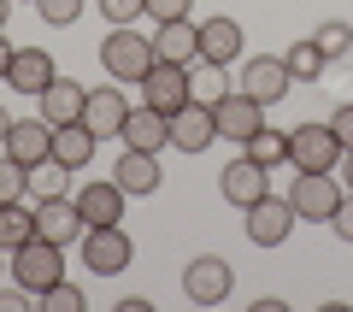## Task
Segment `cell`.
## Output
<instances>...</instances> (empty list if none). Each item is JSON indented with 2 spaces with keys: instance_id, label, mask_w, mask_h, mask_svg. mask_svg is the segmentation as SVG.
<instances>
[{
  "instance_id": "29",
  "label": "cell",
  "mask_w": 353,
  "mask_h": 312,
  "mask_svg": "<svg viewBox=\"0 0 353 312\" xmlns=\"http://www.w3.org/2000/svg\"><path fill=\"white\" fill-rule=\"evenodd\" d=\"M41 312H83L88 306V300H83V289H77V283H65V277H59V283H53V289H41Z\"/></svg>"
},
{
  "instance_id": "42",
  "label": "cell",
  "mask_w": 353,
  "mask_h": 312,
  "mask_svg": "<svg viewBox=\"0 0 353 312\" xmlns=\"http://www.w3.org/2000/svg\"><path fill=\"white\" fill-rule=\"evenodd\" d=\"M0 271H6V248H0Z\"/></svg>"
},
{
  "instance_id": "18",
  "label": "cell",
  "mask_w": 353,
  "mask_h": 312,
  "mask_svg": "<svg viewBox=\"0 0 353 312\" xmlns=\"http://www.w3.org/2000/svg\"><path fill=\"white\" fill-rule=\"evenodd\" d=\"M153 53L171 59V65H194V59H201V24H194V18L159 24V30H153Z\"/></svg>"
},
{
  "instance_id": "26",
  "label": "cell",
  "mask_w": 353,
  "mask_h": 312,
  "mask_svg": "<svg viewBox=\"0 0 353 312\" xmlns=\"http://www.w3.org/2000/svg\"><path fill=\"white\" fill-rule=\"evenodd\" d=\"M30 236H36V206L24 213V200H6V206H0V248L12 253V248H24Z\"/></svg>"
},
{
  "instance_id": "31",
  "label": "cell",
  "mask_w": 353,
  "mask_h": 312,
  "mask_svg": "<svg viewBox=\"0 0 353 312\" xmlns=\"http://www.w3.org/2000/svg\"><path fill=\"white\" fill-rule=\"evenodd\" d=\"M318 53H324V59H336V53H347L353 48V24H318Z\"/></svg>"
},
{
  "instance_id": "24",
  "label": "cell",
  "mask_w": 353,
  "mask_h": 312,
  "mask_svg": "<svg viewBox=\"0 0 353 312\" xmlns=\"http://www.w3.org/2000/svg\"><path fill=\"white\" fill-rule=\"evenodd\" d=\"M241 153H253L259 165H271V171H277V165H289V130H271V124H259L248 142H241Z\"/></svg>"
},
{
  "instance_id": "27",
  "label": "cell",
  "mask_w": 353,
  "mask_h": 312,
  "mask_svg": "<svg viewBox=\"0 0 353 312\" xmlns=\"http://www.w3.org/2000/svg\"><path fill=\"white\" fill-rule=\"evenodd\" d=\"M189 95L201 100V106H218V100L230 95V83H224V65L201 59V71H189Z\"/></svg>"
},
{
  "instance_id": "38",
  "label": "cell",
  "mask_w": 353,
  "mask_h": 312,
  "mask_svg": "<svg viewBox=\"0 0 353 312\" xmlns=\"http://www.w3.org/2000/svg\"><path fill=\"white\" fill-rule=\"evenodd\" d=\"M12 53H18V48H12L6 36H0V83H6V71H12Z\"/></svg>"
},
{
  "instance_id": "36",
  "label": "cell",
  "mask_w": 353,
  "mask_h": 312,
  "mask_svg": "<svg viewBox=\"0 0 353 312\" xmlns=\"http://www.w3.org/2000/svg\"><path fill=\"white\" fill-rule=\"evenodd\" d=\"M330 130H336L341 153H347V148H353V106H336V118H330Z\"/></svg>"
},
{
  "instance_id": "12",
  "label": "cell",
  "mask_w": 353,
  "mask_h": 312,
  "mask_svg": "<svg viewBox=\"0 0 353 312\" xmlns=\"http://www.w3.org/2000/svg\"><path fill=\"white\" fill-rule=\"evenodd\" d=\"M83 230H88V218L77 213V200L71 195H53V200H36V236H48V242H83Z\"/></svg>"
},
{
  "instance_id": "8",
  "label": "cell",
  "mask_w": 353,
  "mask_h": 312,
  "mask_svg": "<svg viewBox=\"0 0 353 312\" xmlns=\"http://www.w3.org/2000/svg\"><path fill=\"white\" fill-rule=\"evenodd\" d=\"M218 188H224L230 206H241V213H248L259 195H271V165H259L253 153H241V159H230L224 171H218Z\"/></svg>"
},
{
  "instance_id": "30",
  "label": "cell",
  "mask_w": 353,
  "mask_h": 312,
  "mask_svg": "<svg viewBox=\"0 0 353 312\" xmlns=\"http://www.w3.org/2000/svg\"><path fill=\"white\" fill-rule=\"evenodd\" d=\"M30 195V165H18L12 153H6V159H0V206H6V200H24Z\"/></svg>"
},
{
  "instance_id": "4",
  "label": "cell",
  "mask_w": 353,
  "mask_h": 312,
  "mask_svg": "<svg viewBox=\"0 0 353 312\" xmlns=\"http://www.w3.org/2000/svg\"><path fill=\"white\" fill-rule=\"evenodd\" d=\"M341 195H347V188H341L330 171H294L289 206L306 218V224H330V218H336V206H341Z\"/></svg>"
},
{
  "instance_id": "1",
  "label": "cell",
  "mask_w": 353,
  "mask_h": 312,
  "mask_svg": "<svg viewBox=\"0 0 353 312\" xmlns=\"http://www.w3.org/2000/svg\"><path fill=\"white\" fill-rule=\"evenodd\" d=\"M6 271H12L30 295H41V289H53L65 277V248H59V242H48V236H30L24 248L6 253Z\"/></svg>"
},
{
  "instance_id": "25",
  "label": "cell",
  "mask_w": 353,
  "mask_h": 312,
  "mask_svg": "<svg viewBox=\"0 0 353 312\" xmlns=\"http://www.w3.org/2000/svg\"><path fill=\"white\" fill-rule=\"evenodd\" d=\"M53 195H71V165L48 153L41 165H30V200H53Z\"/></svg>"
},
{
  "instance_id": "19",
  "label": "cell",
  "mask_w": 353,
  "mask_h": 312,
  "mask_svg": "<svg viewBox=\"0 0 353 312\" xmlns=\"http://www.w3.org/2000/svg\"><path fill=\"white\" fill-rule=\"evenodd\" d=\"M112 183L118 188H124V195H153V188H159V153H141V148H124V153H118V165H112Z\"/></svg>"
},
{
  "instance_id": "15",
  "label": "cell",
  "mask_w": 353,
  "mask_h": 312,
  "mask_svg": "<svg viewBox=\"0 0 353 312\" xmlns=\"http://www.w3.org/2000/svg\"><path fill=\"white\" fill-rule=\"evenodd\" d=\"M118 142H124V148H141V153H159L165 142H171V118H165L159 106H148V100H141V106H130Z\"/></svg>"
},
{
  "instance_id": "16",
  "label": "cell",
  "mask_w": 353,
  "mask_h": 312,
  "mask_svg": "<svg viewBox=\"0 0 353 312\" xmlns=\"http://www.w3.org/2000/svg\"><path fill=\"white\" fill-rule=\"evenodd\" d=\"M0 148L12 153L18 165H41L53 153V124H48V118H12V130H6Z\"/></svg>"
},
{
  "instance_id": "28",
  "label": "cell",
  "mask_w": 353,
  "mask_h": 312,
  "mask_svg": "<svg viewBox=\"0 0 353 312\" xmlns=\"http://www.w3.org/2000/svg\"><path fill=\"white\" fill-rule=\"evenodd\" d=\"M283 65H289V77H318V71H324V53H318V41L301 36L289 53H283Z\"/></svg>"
},
{
  "instance_id": "3",
  "label": "cell",
  "mask_w": 353,
  "mask_h": 312,
  "mask_svg": "<svg viewBox=\"0 0 353 312\" xmlns=\"http://www.w3.org/2000/svg\"><path fill=\"white\" fill-rule=\"evenodd\" d=\"M130 260H136V242L124 236V224H88V230H83V265H88L94 277L130 271Z\"/></svg>"
},
{
  "instance_id": "40",
  "label": "cell",
  "mask_w": 353,
  "mask_h": 312,
  "mask_svg": "<svg viewBox=\"0 0 353 312\" xmlns=\"http://www.w3.org/2000/svg\"><path fill=\"white\" fill-rule=\"evenodd\" d=\"M6 130H12V118H6V106H0V142H6Z\"/></svg>"
},
{
  "instance_id": "2",
  "label": "cell",
  "mask_w": 353,
  "mask_h": 312,
  "mask_svg": "<svg viewBox=\"0 0 353 312\" xmlns=\"http://www.w3.org/2000/svg\"><path fill=\"white\" fill-rule=\"evenodd\" d=\"M153 59H159V53H153V36H136L130 24H118L112 36L101 41V65H106L112 83H141V77L153 71Z\"/></svg>"
},
{
  "instance_id": "20",
  "label": "cell",
  "mask_w": 353,
  "mask_h": 312,
  "mask_svg": "<svg viewBox=\"0 0 353 312\" xmlns=\"http://www.w3.org/2000/svg\"><path fill=\"white\" fill-rule=\"evenodd\" d=\"M59 77V65H53V53H41V48H24V53H12V71H6V83L18 88V95H36L41 100V88Z\"/></svg>"
},
{
  "instance_id": "22",
  "label": "cell",
  "mask_w": 353,
  "mask_h": 312,
  "mask_svg": "<svg viewBox=\"0 0 353 312\" xmlns=\"http://www.w3.org/2000/svg\"><path fill=\"white\" fill-rule=\"evenodd\" d=\"M94 148H101V136L77 118V124H53V159L71 165V171H83L88 159H94Z\"/></svg>"
},
{
  "instance_id": "6",
  "label": "cell",
  "mask_w": 353,
  "mask_h": 312,
  "mask_svg": "<svg viewBox=\"0 0 353 312\" xmlns=\"http://www.w3.org/2000/svg\"><path fill=\"white\" fill-rule=\"evenodd\" d=\"M289 165L294 171H336L341 165V142L330 124H294L289 130Z\"/></svg>"
},
{
  "instance_id": "35",
  "label": "cell",
  "mask_w": 353,
  "mask_h": 312,
  "mask_svg": "<svg viewBox=\"0 0 353 312\" xmlns=\"http://www.w3.org/2000/svg\"><path fill=\"white\" fill-rule=\"evenodd\" d=\"M330 230H336V236L353 248V195H341V206H336V218H330Z\"/></svg>"
},
{
  "instance_id": "23",
  "label": "cell",
  "mask_w": 353,
  "mask_h": 312,
  "mask_svg": "<svg viewBox=\"0 0 353 312\" xmlns=\"http://www.w3.org/2000/svg\"><path fill=\"white\" fill-rule=\"evenodd\" d=\"M201 59H212V65L241 59V24L236 18H206L201 24Z\"/></svg>"
},
{
  "instance_id": "21",
  "label": "cell",
  "mask_w": 353,
  "mask_h": 312,
  "mask_svg": "<svg viewBox=\"0 0 353 312\" xmlns=\"http://www.w3.org/2000/svg\"><path fill=\"white\" fill-rule=\"evenodd\" d=\"M83 106H88V88H77L71 77H53V83L41 88V118H48V124H77Z\"/></svg>"
},
{
  "instance_id": "14",
  "label": "cell",
  "mask_w": 353,
  "mask_h": 312,
  "mask_svg": "<svg viewBox=\"0 0 353 312\" xmlns=\"http://www.w3.org/2000/svg\"><path fill=\"white\" fill-rule=\"evenodd\" d=\"M289 83H294V77H289V65H283V59H271V53H259V59H248V65H241V88H248V95L259 100V106H277V100L289 95Z\"/></svg>"
},
{
  "instance_id": "5",
  "label": "cell",
  "mask_w": 353,
  "mask_h": 312,
  "mask_svg": "<svg viewBox=\"0 0 353 312\" xmlns=\"http://www.w3.org/2000/svg\"><path fill=\"white\" fill-rule=\"evenodd\" d=\"M294 224H301V213L289 206V195H259L248 206V242L253 248H283V242L294 236Z\"/></svg>"
},
{
  "instance_id": "33",
  "label": "cell",
  "mask_w": 353,
  "mask_h": 312,
  "mask_svg": "<svg viewBox=\"0 0 353 312\" xmlns=\"http://www.w3.org/2000/svg\"><path fill=\"white\" fill-rule=\"evenodd\" d=\"M194 0H148V18L153 24H176V18H189Z\"/></svg>"
},
{
  "instance_id": "32",
  "label": "cell",
  "mask_w": 353,
  "mask_h": 312,
  "mask_svg": "<svg viewBox=\"0 0 353 312\" xmlns=\"http://www.w3.org/2000/svg\"><path fill=\"white\" fill-rule=\"evenodd\" d=\"M36 12L48 18L53 30H71L77 18H83V0H36Z\"/></svg>"
},
{
  "instance_id": "9",
  "label": "cell",
  "mask_w": 353,
  "mask_h": 312,
  "mask_svg": "<svg viewBox=\"0 0 353 312\" xmlns=\"http://www.w3.org/2000/svg\"><path fill=\"white\" fill-rule=\"evenodd\" d=\"M141 100L148 106H159L165 118L176 113V106H189V65H171V59H153V71L141 77Z\"/></svg>"
},
{
  "instance_id": "17",
  "label": "cell",
  "mask_w": 353,
  "mask_h": 312,
  "mask_svg": "<svg viewBox=\"0 0 353 312\" xmlns=\"http://www.w3.org/2000/svg\"><path fill=\"white\" fill-rule=\"evenodd\" d=\"M124 188L112 183V177H101V183H83L77 188V213L88 218V224H118V218H124Z\"/></svg>"
},
{
  "instance_id": "34",
  "label": "cell",
  "mask_w": 353,
  "mask_h": 312,
  "mask_svg": "<svg viewBox=\"0 0 353 312\" xmlns=\"http://www.w3.org/2000/svg\"><path fill=\"white\" fill-rule=\"evenodd\" d=\"M101 12L112 18V24H136V18L148 12V0H101Z\"/></svg>"
},
{
  "instance_id": "7",
  "label": "cell",
  "mask_w": 353,
  "mask_h": 312,
  "mask_svg": "<svg viewBox=\"0 0 353 312\" xmlns=\"http://www.w3.org/2000/svg\"><path fill=\"white\" fill-rule=\"evenodd\" d=\"M230 289H236V271H230V260H218V253H201V260H189V271H183V295H189L194 306H224Z\"/></svg>"
},
{
  "instance_id": "41",
  "label": "cell",
  "mask_w": 353,
  "mask_h": 312,
  "mask_svg": "<svg viewBox=\"0 0 353 312\" xmlns=\"http://www.w3.org/2000/svg\"><path fill=\"white\" fill-rule=\"evenodd\" d=\"M6 6H12V0H0V30H6Z\"/></svg>"
},
{
  "instance_id": "10",
  "label": "cell",
  "mask_w": 353,
  "mask_h": 312,
  "mask_svg": "<svg viewBox=\"0 0 353 312\" xmlns=\"http://www.w3.org/2000/svg\"><path fill=\"white\" fill-rule=\"evenodd\" d=\"M130 118V100H124V83H106V88H88V106H83V124L94 130L101 142H118Z\"/></svg>"
},
{
  "instance_id": "37",
  "label": "cell",
  "mask_w": 353,
  "mask_h": 312,
  "mask_svg": "<svg viewBox=\"0 0 353 312\" xmlns=\"http://www.w3.org/2000/svg\"><path fill=\"white\" fill-rule=\"evenodd\" d=\"M30 300H36V295H30L24 283H18V289H0V312H30Z\"/></svg>"
},
{
  "instance_id": "11",
  "label": "cell",
  "mask_w": 353,
  "mask_h": 312,
  "mask_svg": "<svg viewBox=\"0 0 353 312\" xmlns=\"http://www.w3.org/2000/svg\"><path fill=\"white\" fill-rule=\"evenodd\" d=\"M218 136V118L212 106H201V100H189V106H176L171 113V148L176 153H206Z\"/></svg>"
},
{
  "instance_id": "13",
  "label": "cell",
  "mask_w": 353,
  "mask_h": 312,
  "mask_svg": "<svg viewBox=\"0 0 353 312\" xmlns=\"http://www.w3.org/2000/svg\"><path fill=\"white\" fill-rule=\"evenodd\" d=\"M212 118H218V136H230V142H248L253 130L265 124V106L248 95V88H230V95L212 106Z\"/></svg>"
},
{
  "instance_id": "39",
  "label": "cell",
  "mask_w": 353,
  "mask_h": 312,
  "mask_svg": "<svg viewBox=\"0 0 353 312\" xmlns=\"http://www.w3.org/2000/svg\"><path fill=\"white\" fill-rule=\"evenodd\" d=\"M341 188H347V195H353V148L341 153Z\"/></svg>"
}]
</instances>
